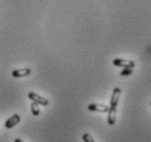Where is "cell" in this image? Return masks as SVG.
<instances>
[{"label": "cell", "mask_w": 151, "mask_h": 142, "mask_svg": "<svg viewBox=\"0 0 151 142\" xmlns=\"http://www.w3.org/2000/svg\"><path fill=\"white\" fill-rule=\"evenodd\" d=\"M31 112H32V114H33L34 116H38V115H40V107H38L37 103L33 102V103L31 104Z\"/></svg>", "instance_id": "cell-8"}, {"label": "cell", "mask_w": 151, "mask_h": 142, "mask_svg": "<svg viewBox=\"0 0 151 142\" xmlns=\"http://www.w3.org/2000/svg\"><path fill=\"white\" fill-rule=\"evenodd\" d=\"M132 73V68H124V70L121 72V75H129Z\"/></svg>", "instance_id": "cell-10"}, {"label": "cell", "mask_w": 151, "mask_h": 142, "mask_svg": "<svg viewBox=\"0 0 151 142\" xmlns=\"http://www.w3.org/2000/svg\"><path fill=\"white\" fill-rule=\"evenodd\" d=\"M27 96H29V98H30L31 101L37 103L38 105H42V106H47V105H48V100H47V98L40 96L38 94L34 93V92H31V93H29V95H27Z\"/></svg>", "instance_id": "cell-1"}, {"label": "cell", "mask_w": 151, "mask_h": 142, "mask_svg": "<svg viewBox=\"0 0 151 142\" xmlns=\"http://www.w3.org/2000/svg\"><path fill=\"white\" fill-rule=\"evenodd\" d=\"M150 106H151V103H150Z\"/></svg>", "instance_id": "cell-12"}, {"label": "cell", "mask_w": 151, "mask_h": 142, "mask_svg": "<svg viewBox=\"0 0 151 142\" xmlns=\"http://www.w3.org/2000/svg\"><path fill=\"white\" fill-rule=\"evenodd\" d=\"M113 65L116 67L122 68H134L135 67V62L132 60H125V59H114Z\"/></svg>", "instance_id": "cell-3"}, {"label": "cell", "mask_w": 151, "mask_h": 142, "mask_svg": "<svg viewBox=\"0 0 151 142\" xmlns=\"http://www.w3.org/2000/svg\"><path fill=\"white\" fill-rule=\"evenodd\" d=\"M121 89L119 87H115L113 90V94H112V97H111V103H110V107H114L116 108L117 104H118V101H119V96H121Z\"/></svg>", "instance_id": "cell-4"}, {"label": "cell", "mask_w": 151, "mask_h": 142, "mask_svg": "<svg viewBox=\"0 0 151 142\" xmlns=\"http://www.w3.org/2000/svg\"><path fill=\"white\" fill-rule=\"evenodd\" d=\"M20 120H21V117H20L18 114H13L12 116H10L7 120H6L4 127L8 128V129H12V128L15 127V126L20 123Z\"/></svg>", "instance_id": "cell-2"}, {"label": "cell", "mask_w": 151, "mask_h": 142, "mask_svg": "<svg viewBox=\"0 0 151 142\" xmlns=\"http://www.w3.org/2000/svg\"><path fill=\"white\" fill-rule=\"evenodd\" d=\"M109 106L102 104H90L88 106V109L91 112H99V113H107L109 112Z\"/></svg>", "instance_id": "cell-5"}, {"label": "cell", "mask_w": 151, "mask_h": 142, "mask_svg": "<svg viewBox=\"0 0 151 142\" xmlns=\"http://www.w3.org/2000/svg\"><path fill=\"white\" fill-rule=\"evenodd\" d=\"M31 73V70L29 68L25 69H15L12 71V77L13 78H23V77H27Z\"/></svg>", "instance_id": "cell-6"}, {"label": "cell", "mask_w": 151, "mask_h": 142, "mask_svg": "<svg viewBox=\"0 0 151 142\" xmlns=\"http://www.w3.org/2000/svg\"><path fill=\"white\" fill-rule=\"evenodd\" d=\"M107 121H109V125L113 126L115 121H116V108L114 107H110L109 108V112H107Z\"/></svg>", "instance_id": "cell-7"}, {"label": "cell", "mask_w": 151, "mask_h": 142, "mask_svg": "<svg viewBox=\"0 0 151 142\" xmlns=\"http://www.w3.org/2000/svg\"><path fill=\"white\" fill-rule=\"evenodd\" d=\"M14 142H23V141H22V140H21V139H15Z\"/></svg>", "instance_id": "cell-11"}, {"label": "cell", "mask_w": 151, "mask_h": 142, "mask_svg": "<svg viewBox=\"0 0 151 142\" xmlns=\"http://www.w3.org/2000/svg\"><path fill=\"white\" fill-rule=\"evenodd\" d=\"M82 140L84 142H95L94 140H93V138L91 137L90 133H83L82 136Z\"/></svg>", "instance_id": "cell-9"}]
</instances>
